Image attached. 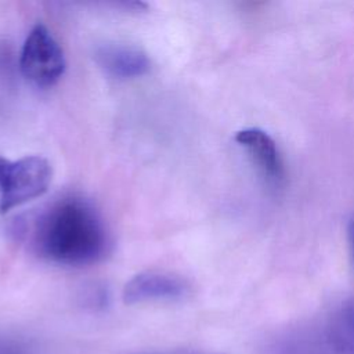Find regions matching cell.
Masks as SVG:
<instances>
[{
	"instance_id": "3",
	"label": "cell",
	"mask_w": 354,
	"mask_h": 354,
	"mask_svg": "<svg viewBox=\"0 0 354 354\" xmlns=\"http://www.w3.org/2000/svg\"><path fill=\"white\" fill-rule=\"evenodd\" d=\"M65 66L64 50L53 33L41 24L35 25L19 54L22 76L37 87H51L62 77Z\"/></svg>"
},
{
	"instance_id": "1",
	"label": "cell",
	"mask_w": 354,
	"mask_h": 354,
	"mask_svg": "<svg viewBox=\"0 0 354 354\" xmlns=\"http://www.w3.org/2000/svg\"><path fill=\"white\" fill-rule=\"evenodd\" d=\"M39 256L62 266H88L100 261L109 248L101 214L80 196H64L33 220L29 234Z\"/></svg>"
},
{
	"instance_id": "10",
	"label": "cell",
	"mask_w": 354,
	"mask_h": 354,
	"mask_svg": "<svg viewBox=\"0 0 354 354\" xmlns=\"http://www.w3.org/2000/svg\"><path fill=\"white\" fill-rule=\"evenodd\" d=\"M347 238H348V246H350V252H351V257H353V263H354V217L348 221Z\"/></svg>"
},
{
	"instance_id": "5",
	"label": "cell",
	"mask_w": 354,
	"mask_h": 354,
	"mask_svg": "<svg viewBox=\"0 0 354 354\" xmlns=\"http://www.w3.org/2000/svg\"><path fill=\"white\" fill-rule=\"evenodd\" d=\"M188 293L184 279L169 272L147 271L133 277L123 289V300L127 304L145 301H170L183 299Z\"/></svg>"
},
{
	"instance_id": "9",
	"label": "cell",
	"mask_w": 354,
	"mask_h": 354,
	"mask_svg": "<svg viewBox=\"0 0 354 354\" xmlns=\"http://www.w3.org/2000/svg\"><path fill=\"white\" fill-rule=\"evenodd\" d=\"M0 354H40L37 347L24 339L0 335Z\"/></svg>"
},
{
	"instance_id": "8",
	"label": "cell",
	"mask_w": 354,
	"mask_h": 354,
	"mask_svg": "<svg viewBox=\"0 0 354 354\" xmlns=\"http://www.w3.org/2000/svg\"><path fill=\"white\" fill-rule=\"evenodd\" d=\"M328 335L354 354V300L346 301L325 326Z\"/></svg>"
},
{
	"instance_id": "6",
	"label": "cell",
	"mask_w": 354,
	"mask_h": 354,
	"mask_svg": "<svg viewBox=\"0 0 354 354\" xmlns=\"http://www.w3.org/2000/svg\"><path fill=\"white\" fill-rule=\"evenodd\" d=\"M95 62L109 76L116 79H134L149 71L148 55L138 47L122 43H105L94 53Z\"/></svg>"
},
{
	"instance_id": "2",
	"label": "cell",
	"mask_w": 354,
	"mask_h": 354,
	"mask_svg": "<svg viewBox=\"0 0 354 354\" xmlns=\"http://www.w3.org/2000/svg\"><path fill=\"white\" fill-rule=\"evenodd\" d=\"M51 165L39 155L8 160L0 156V213L41 196L51 183Z\"/></svg>"
},
{
	"instance_id": "7",
	"label": "cell",
	"mask_w": 354,
	"mask_h": 354,
	"mask_svg": "<svg viewBox=\"0 0 354 354\" xmlns=\"http://www.w3.org/2000/svg\"><path fill=\"white\" fill-rule=\"evenodd\" d=\"M277 354H353L336 343L325 328L311 336H300L283 343L277 348Z\"/></svg>"
},
{
	"instance_id": "4",
	"label": "cell",
	"mask_w": 354,
	"mask_h": 354,
	"mask_svg": "<svg viewBox=\"0 0 354 354\" xmlns=\"http://www.w3.org/2000/svg\"><path fill=\"white\" fill-rule=\"evenodd\" d=\"M235 141L241 145L261 177L272 188H279L285 180V169L275 141L263 130L250 127L236 133Z\"/></svg>"
}]
</instances>
